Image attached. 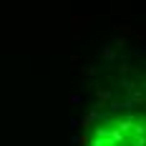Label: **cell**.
<instances>
[{"mask_svg":"<svg viewBox=\"0 0 146 146\" xmlns=\"http://www.w3.org/2000/svg\"><path fill=\"white\" fill-rule=\"evenodd\" d=\"M88 146H146V113L103 116L88 136Z\"/></svg>","mask_w":146,"mask_h":146,"instance_id":"cell-1","label":"cell"}]
</instances>
